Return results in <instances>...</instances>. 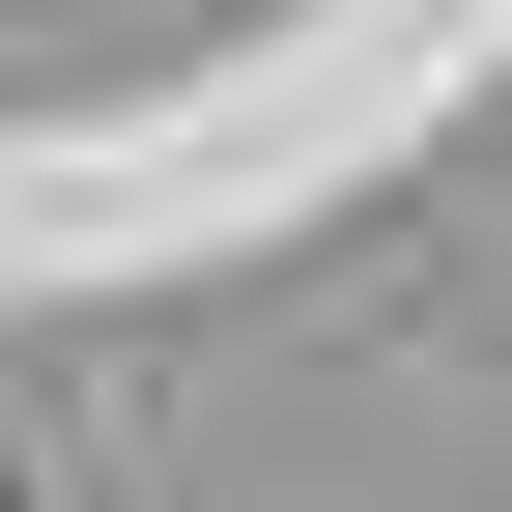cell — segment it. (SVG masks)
Listing matches in <instances>:
<instances>
[{
    "mask_svg": "<svg viewBox=\"0 0 512 512\" xmlns=\"http://www.w3.org/2000/svg\"><path fill=\"white\" fill-rule=\"evenodd\" d=\"M0 512H29V484H0Z\"/></svg>",
    "mask_w": 512,
    "mask_h": 512,
    "instance_id": "obj_1",
    "label": "cell"
}]
</instances>
